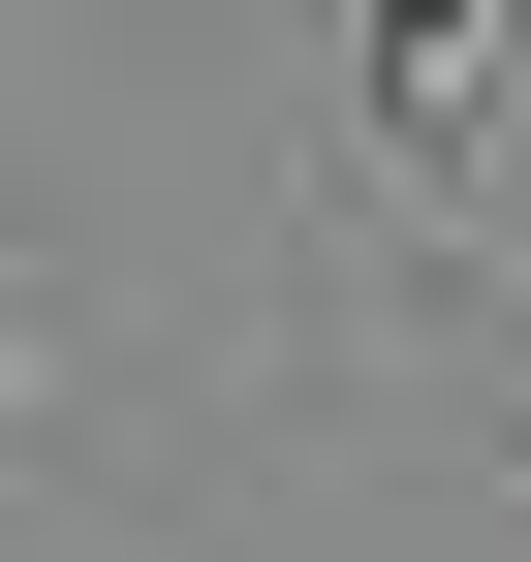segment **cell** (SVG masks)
Returning <instances> with one entry per match:
<instances>
[{"instance_id":"6da1fadb","label":"cell","mask_w":531,"mask_h":562,"mask_svg":"<svg viewBox=\"0 0 531 562\" xmlns=\"http://www.w3.org/2000/svg\"><path fill=\"white\" fill-rule=\"evenodd\" d=\"M470 125H531V0H407L375 32V157H470Z\"/></svg>"}]
</instances>
